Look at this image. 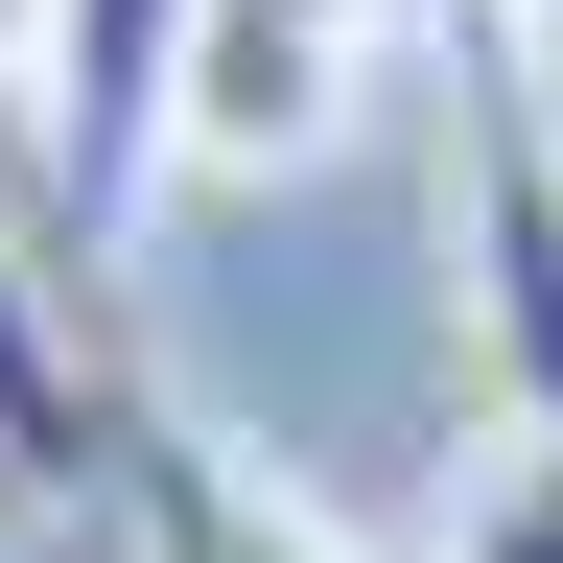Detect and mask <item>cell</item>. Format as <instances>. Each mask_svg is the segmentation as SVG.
Listing matches in <instances>:
<instances>
[{"label": "cell", "mask_w": 563, "mask_h": 563, "mask_svg": "<svg viewBox=\"0 0 563 563\" xmlns=\"http://www.w3.org/2000/svg\"><path fill=\"white\" fill-rule=\"evenodd\" d=\"M446 258H470V376L563 422V118L517 47H470L446 95Z\"/></svg>", "instance_id": "6da1fadb"}, {"label": "cell", "mask_w": 563, "mask_h": 563, "mask_svg": "<svg viewBox=\"0 0 563 563\" xmlns=\"http://www.w3.org/2000/svg\"><path fill=\"white\" fill-rule=\"evenodd\" d=\"M376 24H399V0H188L165 188H282V165H329L352 95H376Z\"/></svg>", "instance_id": "7a4b0ae2"}, {"label": "cell", "mask_w": 563, "mask_h": 563, "mask_svg": "<svg viewBox=\"0 0 563 563\" xmlns=\"http://www.w3.org/2000/svg\"><path fill=\"white\" fill-rule=\"evenodd\" d=\"M165 70H188V0H47V211L70 235H141V188H165Z\"/></svg>", "instance_id": "3957f363"}, {"label": "cell", "mask_w": 563, "mask_h": 563, "mask_svg": "<svg viewBox=\"0 0 563 563\" xmlns=\"http://www.w3.org/2000/svg\"><path fill=\"white\" fill-rule=\"evenodd\" d=\"M95 517H118V563H376V540H329L258 446H211V422H165V399H95Z\"/></svg>", "instance_id": "277c9868"}, {"label": "cell", "mask_w": 563, "mask_h": 563, "mask_svg": "<svg viewBox=\"0 0 563 563\" xmlns=\"http://www.w3.org/2000/svg\"><path fill=\"white\" fill-rule=\"evenodd\" d=\"M95 352H70V282L24 258V235H0V470H70V493H95Z\"/></svg>", "instance_id": "5b68a950"}, {"label": "cell", "mask_w": 563, "mask_h": 563, "mask_svg": "<svg viewBox=\"0 0 563 563\" xmlns=\"http://www.w3.org/2000/svg\"><path fill=\"white\" fill-rule=\"evenodd\" d=\"M422 563H563V422L540 399H470V470H446V540Z\"/></svg>", "instance_id": "8992f818"}, {"label": "cell", "mask_w": 563, "mask_h": 563, "mask_svg": "<svg viewBox=\"0 0 563 563\" xmlns=\"http://www.w3.org/2000/svg\"><path fill=\"white\" fill-rule=\"evenodd\" d=\"M0 95H47V0H0Z\"/></svg>", "instance_id": "52a82bcc"}, {"label": "cell", "mask_w": 563, "mask_h": 563, "mask_svg": "<svg viewBox=\"0 0 563 563\" xmlns=\"http://www.w3.org/2000/svg\"><path fill=\"white\" fill-rule=\"evenodd\" d=\"M0 563H24V540H0Z\"/></svg>", "instance_id": "ba28073f"}]
</instances>
